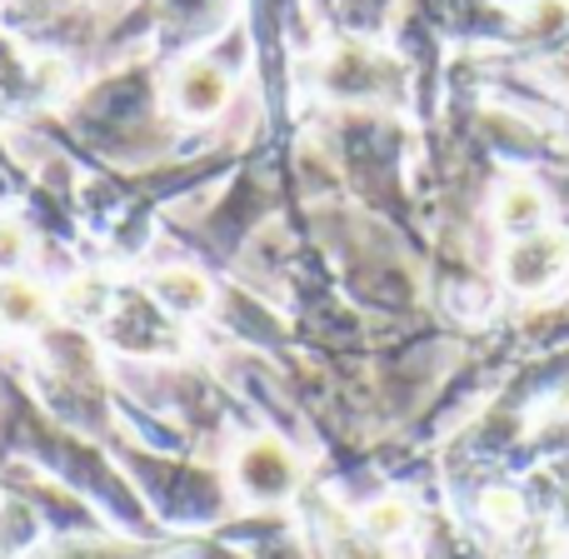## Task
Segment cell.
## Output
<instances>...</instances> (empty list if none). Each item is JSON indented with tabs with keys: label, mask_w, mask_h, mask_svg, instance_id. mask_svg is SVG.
<instances>
[{
	"label": "cell",
	"mask_w": 569,
	"mask_h": 559,
	"mask_svg": "<svg viewBox=\"0 0 569 559\" xmlns=\"http://www.w3.org/2000/svg\"><path fill=\"white\" fill-rule=\"evenodd\" d=\"M370 530H375V535H395V530H405V510H400V505H380V510L370 515Z\"/></svg>",
	"instance_id": "7a4b0ae2"
},
{
	"label": "cell",
	"mask_w": 569,
	"mask_h": 559,
	"mask_svg": "<svg viewBox=\"0 0 569 559\" xmlns=\"http://www.w3.org/2000/svg\"><path fill=\"white\" fill-rule=\"evenodd\" d=\"M156 290L166 295L170 305H176V310H196V305H206V280L200 276H190V270H170V276H160L156 280Z\"/></svg>",
	"instance_id": "6da1fadb"
},
{
	"label": "cell",
	"mask_w": 569,
	"mask_h": 559,
	"mask_svg": "<svg viewBox=\"0 0 569 559\" xmlns=\"http://www.w3.org/2000/svg\"><path fill=\"white\" fill-rule=\"evenodd\" d=\"M535 210H540V206H530V196H515V200H510V210H505V220L515 226V220H530Z\"/></svg>",
	"instance_id": "3957f363"
}]
</instances>
